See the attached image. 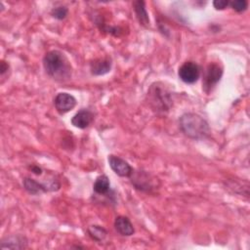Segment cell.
<instances>
[{
  "label": "cell",
  "mask_w": 250,
  "mask_h": 250,
  "mask_svg": "<svg viewBox=\"0 0 250 250\" xmlns=\"http://www.w3.org/2000/svg\"><path fill=\"white\" fill-rule=\"evenodd\" d=\"M130 181L137 190L145 193H153L160 187L158 178L145 170H134Z\"/></svg>",
  "instance_id": "obj_4"
},
{
  "label": "cell",
  "mask_w": 250,
  "mask_h": 250,
  "mask_svg": "<svg viewBox=\"0 0 250 250\" xmlns=\"http://www.w3.org/2000/svg\"><path fill=\"white\" fill-rule=\"evenodd\" d=\"M9 70H10L9 63L6 62L4 60H2L1 62H0V75H1V77L3 78L5 73H7Z\"/></svg>",
  "instance_id": "obj_20"
},
{
  "label": "cell",
  "mask_w": 250,
  "mask_h": 250,
  "mask_svg": "<svg viewBox=\"0 0 250 250\" xmlns=\"http://www.w3.org/2000/svg\"><path fill=\"white\" fill-rule=\"evenodd\" d=\"M179 125L183 134L192 140L206 139L211 133L208 122L194 112H186L182 114L179 119Z\"/></svg>",
  "instance_id": "obj_2"
},
{
  "label": "cell",
  "mask_w": 250,
  "mask_h": 250,
  "mask_svg": "<svg viewBox=\"0 0 250 250\" xmlns=\"http://www.w3.org/2000/svg\"><path fill=\"white\" fill-rule=\"evenodd\" d=\"M67 15H68V9L66 6H63V5L54 7L51 10V16L59 21L64 20L67 17Z\"/></svg>",
  "instance_id": "obj_17"
},
{
  "label": "cell",
  "mask_w": 250,
  "mask_h": 250,
  "mask_svg": "<svg viewBox=\"0 0 250 250\" xmlns=\"http://www.w3.org/2000/svg\"><path fill=\"white\" fill-rule=\"evenodd\" d=\"M229 6L237 13H242L247 10L248 1L247 0H233L229 2Z\"/></svg>",
  "instance_id": "obj_18"
},
{
  "label": "cell",
  "mask_w": 250,
  "mask_h": 250,
  "mask_svg": "<svg viewBox=\"0 0 250 250\" xmlns=\"http://www.w3.org/2000/svg\"><path fill=\"white\" fill-rule=\"evenodd\" d=\"M94 113L87 108L77 111L71 118V124L78 129H86L94 121Z\"/></svg>",
  "instance_id": "obj_10"
},
{
  "label": "cell",
  "mask_w": 250,
  "mask_h": 250,
  "mask_svg": "<svg viewBox=\"0 0 250 250\" xmlns=\"http://www.w3.org/2000/svg\"><path fill=\"white\" fill-rule=\"evenodd\" d=\"M107 161L111 170L119 177L130 178L134 171L133 167L126 160L114 154H109L107 157Z\"/></svg>",
  "instance_id": "obj_8"
},
{
  "label": "cell",
  "mask_w": 250,
  "mask_h": 250,
  "mask_svg": "<svg viewBox=\"0 0 250 250\" xmlns=\"http://www.w3.org/2000/svg\"><path fill=\"white\" fill-rule=\"evenodd\" d=\"M110 189V182L106 175H100L95 180L93 185V190L95 193L100 195H105Z\"/></svg>",
  "instance_id": "obj_15"
},
{
  "label": "cell",
  "mask_w": 250,
  "mask_h": 250,
  "mask_svg": "<svg viewBox=\"0 0 250 250\" xmlns=\"http://www.w3.org/2000/svg\"><path fill=\"white\" fill-rule=\"evenodd\" d=\"M114 229L122 236H131L135 232L132 222L126 216H117L115 218Z\"/></svg>",
  "instance_id": "obj_13"
},
{
  "label": "cell",
  "mask_w": 250,
  "mask_h": 250,
  "mask_svg": "<svg viewBox=\"0 0 250 250\" xmlns=\"http://www.w3.org/2000/svg\"><path fill=\"white\" fill-rule=\"evenodd\" d=\"M77 104V101L74 96L66 92H61L56 95L54 98V105L56 110L61 114H65L68 111L72 110Z\"/></svg>",
  "instance_id": "obj_7"
},
{
  "label": "cell",
  "mask_w": 250,
  "mask_h": 250,
  "mask_svg": "<svg viewBox=\"0 0 250 250\" xmlns=\"http://www.w3.org/2000/svg\"><path fill=\"white\" fill-rule=\"evenodd\" d=\"M178 75L184 83L193 84L200 77V67L196 62L187 61L179 67Z\"/></svg>",
  "instance_id": "obj_6"
},
{
  "label": "cell",
  "mask_w": 250,
  "mask_h": 250,
  "mask_svg": "<svg viewBox=\"0 0 250 250\" xmlns=\"http://www.w3.org/2000/svg\"><path fill=\"white\" fill-rule=\"evenodd\" d=\"M224 70L221 64L217 62H210L204 72L203 81H202V89L205 93L209 94L215 86L220 82L223 76Z\"/></svg>",
  "instance_id": "obj_5"
},
{
  "label": "cell",
  "mask_w": 250,
  "mask_h": 250,
  "mask_svg": "<svg viewBox=\"0 0 250 250\" xmlns=\"http://www.w3.org/2000/svg\"><path fill=\"white\" fill-rule=\"evenodd\" d=\"M112 66V61L109 57L98 58L90 62V71L94 76H101L108 73Z\"/></svg>",
  "instance_id": "obj_9"
},
{
  "label": "cell",
  "mask_w": 250,
  "mask_h": 250,
  "mask_svg": "<svg viewBox=\"0 0 250 250\" xmlns=\"http://www.w3.org/2000/svg\"><path fill=\"white\" fill-rule=\"evenodd\" d=\"M30 170H31V172H32L33 174H35V175H41L42 172H43L42 168H41L40 166H38V165H32V166H30Z\"/></svg>",
  "instance_id": "obj_21"
},
{
  "label": "cell",
  "mask_w": 250,
  "mask_h": 250,
  "mask_svg": "<svg viewBox=\"0 0 250 250\" xmlns=\"http://www.w3.org/2000/svg\"><path fill=\"white\" fill-rule=\"evenodd\" d=\"M28 246V240L24 235L13 234L7 236L1 241V249H25Z\"/></svg>",
  "instance_id": "obj_11"
},
{
  "label": "cell",
  "mask_w": 250,
  "mask_h": 250,
  "mask_svg": "<svg viewBox=\"0 0 250 250\" xmlns=\"http://www.w3.org/2000/svg\"><path fill=\"white\" fill-rule=\"evenodd\" d=\"M133 9H134V12H135V15H136V18H137L139 23L146 28L149 27L150 21H149L148 14H147V11L146 8V2L143 0H138V1L133 2Z\"/></svg>",
  "instance_id": "obj_14"
},
{
  "label": "cell",
  "mask_w": 250,
  "mask_h": 250,
  "mask_svg": "<svg viewBox=\"0 0 250 250\" xmlns=\"http://www.w3.org/2000/svg\"><path fill=\"white\" fill-rule=\"evenodd\" d=\"M22 185L24 189L32 195H38L44 192H48L51 191V188L49 187V185H45L42 183L37 182L34 179H31L29 177H26L23 179L22 181Z\"/></svg>",
  "instance_id": "obj_12"
},
{
  "label": "cell",
  "mask_w": 250,
  "mask_h": 250,
  "mask_svg": "<svg viewBox=\"0 0 250 250\" xmlns=\"http://www.w3.org/2000/svg\"><path fill=\"white\" fill-rule=\"evenodd\" d=\"M213 6L216 10H225L228 6H229V1L228 0H215L213 1Z\"/></svg>",
  "instance_id": "obj_19"
},
{
  "label": "cell",
  "mask_w": 250,
  "mask_h": 250,
  "mask_svg": "<svg viewBox=\"0 0 250 250\" xmlns=\"http://www.w3.org/2000/svg\"><path fill=\"white\" fill-rule=\"evenodd\" d=\"M43 67L47 75L57 82H66L71 79L72 65L68 58L59 50H51L43 57Z\"/></svg>",
  "instance_id": "obj_1"
},
{
  "label": "cell",
  "mask_w": 250,
  "mask_h": 250,
  "mask_svg": "<svg viewBox=\"0 0 250 250\" xmlns=\"http://www.w3.org/2000/svg\"><path fill=\"white\" fill-rule=\"evenodd\" d=\"M148 104L156 113L165 114L173 105L172 93L162 82H154L147 91Z\"/></svg>",
  "instance_id": "obj_3"
},
{
  "label": "cell",
  "mask_w": 250,
  "mask_h": 250,
  "mask_svg": "<svg viewBox=\"0 0 250 250\" xmlns=\"http://www.w3.org/2000/svg\"><path fill=\"white\" fill-rule=\"evenodd\" d=\"M87 231H88L89 236L97 242L104 241L105 239V237L107 236V230L100 225H92V226L88 227Z\"/></svg>",
  "instance_id": "obj_16"
}]
</instances>
